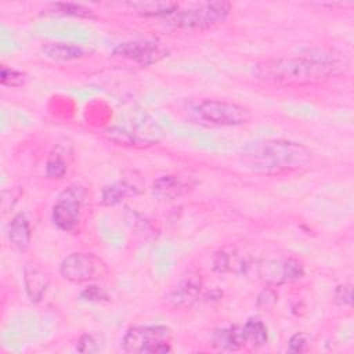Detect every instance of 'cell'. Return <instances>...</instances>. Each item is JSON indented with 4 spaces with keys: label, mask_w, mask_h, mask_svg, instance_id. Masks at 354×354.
Wrapping results in <instances>:
<instances>
[{
    "label": "cell",
    "mask_w": 354,
    "mask_h": 354,
    "mask_svg": "<svg viewBox=\"0 0 354 354\" xmlns=\"http://www.w3.org/2000/svg\"><path fill=\"white\" fill-rule=\"evenodd\" d=\"M187 112L188 118L195 123L213 127L242 126L252 120L249 108L224 100L205 98L191 104Z\"/></svg>",
    "instance_id": "obj_3"
},
{
    "label": "cell",
    "mask_w": 354,
    "mask_h": 354,
    "mask_svg": "<svg viewBox=\"0 0 354 354\" xmlns=\"http://www.w3.org/2000/svg\"><path fill=\"white\" fill-rule=\"evenodd\" d=\"M140 192V189L137 188V185L126 181V180H120L116 183H112L109 185H105L102 192H101V202L105 206H115L120 202H123L126 198L129 196H134Z\"/></svg>",
    "instance_id": "obj_17"
},
{
    "label": "cell",
    "mask_w": 354,
    "mask_h": 354,
    "mask_svg": "<svg viewBox=\"0 0 354 354\" xmlns=\"http://www.w3.org/2000/svg\"><path fill=\"white\" fill-rule=\"evenodd\" d=\"M213 268L218 272H225L231 268V257L225 252L216 253L213 259Z\"/></svg>",
    "instance_id": "obj_27"
},
{
    "label": "cell",
    "mask_w": 354,
    "mask_h": 354,
    "mask_svg": "<svg viewBox=\"0 0 354 354\" xmlns=\"http://www.w3.org/2000/svg\"><path fill=\"white\" fill-rule=\"evenodd\" d=\"M351 283H342L333 292V299L339 306H351Z\"/></svg>",
    "instance_id": "obj_25"
},
{
    "label": "cell",
    "mask_w": 354,
    "mask_h": 354,
    "mask_svg": "<svg viewBox=\"0 0 354 354\" xmlns=\"http://www.w3.org/2000/svg\"><path fill=\"white\" fill-rule=\"evenodd\" d=\"M231 3L228 1H201L178 8L166 18L167 25L185 30H206L223 24L230 12Z\"/></svg>",
    "instance_id": "obj_4"
},
{
    "label": "cell",
    "mask_w": 354,
    "mask_h": 354,
    "mask_svg": "<svg viewBox=\"0 0 354 354\" xmlns=\"http://www.w3.org/2000/svg\"><path fill=\"white\" fill-rule=\"evenodd\" d=\"M196 180L180 174H163L153 180L151 191L153 198L162 202H170L188 195L196 185Z\"/></svg>",
    "instance_id": "obj_10"
},
{
    "label": "cell",
    "mask_w": 354,
    "mask_h": 354,
    "mask_svg": "<svg viewBox=\"0 0 354 354\" xmlns=\"http://www.w3.org/2000/svg\"><path fill=\"white\" fill-rule=\"evenodd\" d=\"M46 14L53 15H68V17H77V18H95L94 11L80 3H71V1H58L50 3L43 10Z\"/></svg>",
    "instance_id": "obj_18"
},
{
    "label": "cell",
    "mask_w": 354,
    "mask_h": 354,
    "mask_svg": "<svg viewBox=\"0 0 354 354\" xmlns=\"http://www.w3.org/2000/svg\"><path fill=\"white\" fill-rule=\"evenodd\" d=\"M311 158V151L300 142L267 138L249 142L241 151L239 162L252 173L281 176L306 169Z\"/></svg>",
    "instance_id": "obj_2"
},
{
    "label": "cell",
    "mask_w": 354,
    "mask_h": 354,
    "mask_svg": "<svg viewBox=\"0 0 354 354\" xmlns=\"http://www.w3.org/2000/svg\"><path fill=\"white\" fill-rule=\"evenodd\" d=\"M8 241L11 246L18 250V252H25L29 245H30V238H32V230L29 220L26 218L25 213H18L15 214L10 224H8Z\"/></svg>",
    "instance_id": "obj_14"
},
{
    "label": "cell",
    "mask_w": 354,
    "mask_h": 354,
    "mask_svg": "<svg viewBox=\"0 0 354 354\" xmlns=\"http://www.w3.org/2000/svg\"><path fill=\"white\" fill-rule=\"evenodd\" d=\"M126 11H131L141 17H170L177 8L178 3L174 1H127L122 4Z\"/></svg>",
    "instance_id": "obj_15"
},
{
    "label": "cell",
    "mask_w": 354,
    "mask_h": 354,
    "mask_svg": "<svg viewBox=\"0 0 354 354\" xmlns=\"http://www.w3.org/2000/svg\"><path fill=\"white\" fill-rule=\"evenodd\" d=\"M80 297L87 301H102V300L108 299V293L101 286L88 285L87 288H84L82 290Z\"/></svg>",
    "instance_id": "obj_24"
},
{
    "label": "cell",
    "mask_w": 354,
    "mask_h": 354,
    "mask_svg": "<svg viewBox=\"0 0 354 354\" xmlns=\"http://www.w3.org/2000/svg\"><path fill=\"white\" fill-rule=\"evenodd\" d=\"M0 80H1V84L6 87H19L26 82V75L15 68L1 65Z\"/></svg>",
    "instance_id": "obj_22"
},
{
    "label": "cell",
    "mask_w": 354,
    "mask_h": 354,
    "mask_svg": "<svg viewBox=\"0 0 354 354\" xmlns=\"http://www.w3.org/2000/svg\"><path fill=\"white\" fill-rule=\"evenodd\" d=\"M202 293V281L196 274H188L170 292L167 301L177 308H188L194 306Z\"/></svg>",
    "instance_id": "obj_11"
},
{
    "label": "cell",
    "mask_w": 354,
    "mask_h": 354,
    "mask_svg": "<svg viewBox=\"0 0 354 354\" xmlns=\"http://www.w3.org/2000/svg\"><path fill=\"white\" fill-rule=\"evenodd\" d=\"M113 55L131 61L140 66H151L169 55V50L155 40H133L118 44Z\"/></svg>",
    "instance_id": "obj_9"
},
{
    "label": "cell",
    "mask_w": 354,
    "mask_h": 354,
    "mask_svg": "<svg viewBox=\"0 0 354 354\" xmlns=\"http://www.w3.org/2000/svg\"><path fill=\"white\" fill-rule=\"evenodd\" d=\"M278 299V295L277 292L272 289V286H268L257 297V304L259 306H270V304H274Z\"/></svg>",
    "instance_id": "obj_28"
},
{
    "label": "cell",
    "mask_w": 354,
    "mask_h": 354,
    "mask_svg": "<svg viewBox=\"0 0 354 354\" xmlns=\"http://www.w3.org/2000/svg\"><path fill=\"white\" fill-rule=\"evenodd\" d=\"M68 171L65 158L58 152H51L46 162V176L48 178H62Z\"/></svg>",
    "instance_id": "obj_21"
},
{
    "label": "cell",
    "mask_w": 354,
    "mask_h": 354,
    "mask_svg": "<svg viewBox=\"0 0 354 354\" xmlns=\"http://www.w3.org/2000/svg\"><path fill=\"white\" fill-rule=\"evenodd\" d=\"M310 336L304 332H297L290 336L288 342V351L289 353H304L310 347Z\"/></svg>",
    "instance_id": "obj_23"
},
{
    "label": "cell",
    "mask_w": 354,
    "mask_h": 354,
    "mask_svg": "<svg viewBox=\"0 0 354 354\" xmlns=\"http://www.w3.org/2000/svg\"><path fill=\"white\" fill-rule=\"evenodd\" d=\"M245 271L254 275L256 279L266 282L268 286H278L295 282L304 275V267L295 259L261 260L245 266Z\"/></svg>",
    "instance_id": "obj_7"
},
{
    "label": "cell",
    "mask_w": 354,
    "mask_h": 354,
    "mask_svg": "<svg viewBox=\"0 0 354 354\" xmlns=\"http://www.w3.org/2000/svg\"><path fill=\"white\" fill-rule=\"evenodd\" d=\"M41 51L46 57L54 61H76L87 57L88 50L65 41H50L41 46Z\"/></svg>",
    "instance_id": "obj_16"
},
{
    "label": "cell",
    "mask_w": 354,
    "mask_h": 354,
    "mask_svg": "<svg viewBox=\"0 0 354 354\" xmlns=\"http://www.w3.org/2000/svg\"><path fill=\"white\" fill-rule=\"evenodd\" d=\"M106 264L94 253L73 252L68 254L59 266V274L64 279L73 283H83L102 278Z\"/></svg>",
    "instance_id": "obj_8"
},
{
    "label": "cell",
    "mask_w": 354,
    "mask_h": 354,
    "mask_svg": "<svg viewBox=\"0 0 354 354\" xmlns=\"http://www.w3.org/2000/svg\"><path fill=\"white\" fill-rule=\"evenodd\" d=\"M210 342L212 346L218 351H238L246 346L243 328L239 325L213 330Z\"/></svg>",
    "instance_id": "obj_13"
},
{
    "label": "cell",
    "mask_w": 354,
    "mask_h": 354,
    "mask_svg": "<svg viewBox=\"0 0 354 354\" xmlns=\"http://www.w3.org/2000/svg\"><path fill=\"white\" fill-rule=\"evenodd\" d=\"M24 285L29 300L32 303H39L46 296L50 285V277L37 266L28 263L24 267Z\"/></svg>",
    "instance_id": "obj_12"
},
{
    "label": "cell",
    "mask_w": 354,
    "mask_h": 354,
    "mask_svg": "<svg viewBox=\"0 0 354 354\" xmlns=\"http://www.w3.org/2000/svg\"><path fill=\"white\" fill-rule=\"evenodd\" d=\"M87 202V189L82 185L72 184L66 187L55 199L51 210L54 225L65 232L77 227L82 220V213Z\"/></svg>",
    "instance_id": "obj_6"
},
{
    "label": "cell",
    "mask_w": 354,
    "mask_h": 354,
    "mask_svg": "<svg viewBox=\"0 0 354 354\" xmlns=\"http://www.w3.org/2000/svg\"><path fill=\"white\" fill-rule=\"evenodd\" d=\"M242 328H243V333H245L246 346H249L250 348H259L267 343V340H268L267 326L264 325V322L260 318H257V317L249 318L242 325Z\"/></svg>",
    "instance_id": "obj_19"
},
{
    "label": "cell",
    "mask_w": 354,
    "mask_h": 354,
    "mask_svg": "<svg viewBox=\"0 0 354 354\" xmlns=\"http://www.w3.org/2000/svg\"><path fill=\"white\" fill-rule=\"evenodd\" d=\"M348 69V58L332 48L307 50L299 55L274 57L256 62L253 76L274 87H300L342 76Z\"/></svg>",
    "instance_id": "obj_1"
},
{
    "label": "cell",
    "mask_w": 354,
    "mask_h": 354,
    "mask_svg": "<svg viewBox=\"0 0 354 354\" xmlns=\"http://www.w3.org/2000/svg\"><path fill=\"white\" fill-rule=\"evenodd\" d=\"M109 141L118 144V145H123V147H149L153 145V141L151 140H145L142 137H140L136 133H131L130 130L122 129V127H109L106 130H104L102 133Z\"/></svg>",
    "instance_id": "obj_20"
},
{
    "label": "cell",
    "mask_w": 354,
    "mask_h": 354,
    "mask_svg": "<svg viewBox=\"0 0 354 354\" xmlns=\"http://www.w3.org/2000/svg\"><path fill=\"white\" fill-rule=\"evenodd\" d=\"M171 329L165 325H138L127 329L122 347L134 354H165L171 351Z\"/></svg>",
    "instance_id": "obj_5"
},
{
    "label": "cell",
    "mask_w": 354,
    "mask_h": 354,
    "mask_svg": "<svg viewBox=\"0 0 354 354\" xmlns=\"http://www.w3.org/2000/svg\"><path fill=\"white\" fill-rule=\"evenodd\" d=\"M76 350L80 353H97L100 350L98 343L93 335H83L79 337L76 343Z\"/></svg>",
    "instance_id": "obj_26"
}]
</instances>
